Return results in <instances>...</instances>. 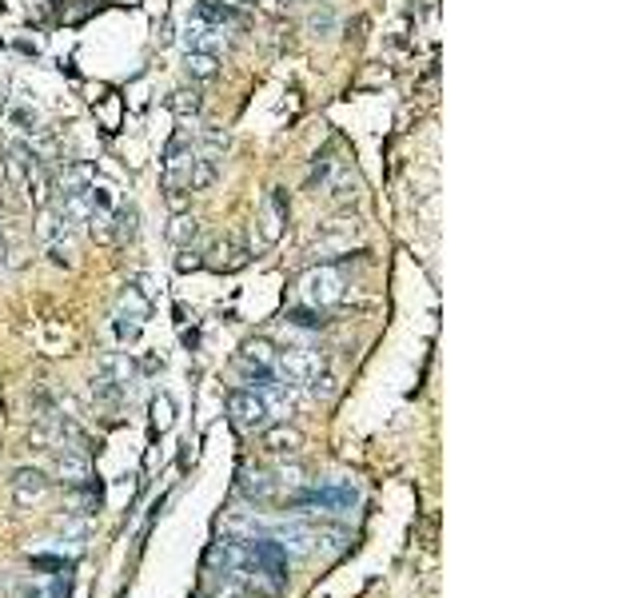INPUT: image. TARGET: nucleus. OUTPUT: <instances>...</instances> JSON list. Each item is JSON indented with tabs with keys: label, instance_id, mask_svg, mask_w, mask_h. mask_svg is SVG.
<instances>
[{
	"label": "nucleus",
	"instance_id": "obj_28",
	"mask_svg": "<svg viewBox=\"0 0 638 598\" xmlns=\"http://www.w3.org/2000/svg\"><path fill=\"white\" fill-rule=\"evenodd\" d=\"M239 4H255V0H239Z\"/></svg>",
	"mask_w": 638,
	"mask_h": 598
},
{
	"label": "nucleus",
	"instance_id": "obj_26",
	"mask_svg": "<svg viewBox=\"0 0 638 598\" xmlns=\"http://www.w3.org/2000/svg\"><path fill=\"white\" fill-rule=\"evenodd\" d=\"M0 268H4V236H0Z\"/></svg>",
	"mask_w": 638,
	"mask_h": 598
},
{
	"label": "nucleus",
	"instance_id": "obj_6",
	"mask_svg": "<svg viewBox=\"0 0 638 598\" xmlns=\"http://www.w3.org/2000/svg\"><path fill=\"white\" fill-rule=\"evenodd\" d=\"M287 215H292V207H287V191H284V188H271L268 199H263V207H260V215H255V223H260V239H263L268 247L279 244Z\"/></svg>",
	"mask_w": 638,
	"mask_h": 598
},
{
	"label": "nucleus",
	"instance_id": "obj_18",
	"mask_svg": "<svg viewBox=\"0 0 638 598\" xmlns=\"http://www.w3.org/2000/svg\"><path fill=\"white\" fill-rule=\"evenodd\" d=\"M183 72H188L191 80H212V76H220V56L188 52V56H183Z\"/></svg>",
	"mask_w": 638,
	"mask_h": 598
},
{
	"label": "nucleus",
	"instance_id": "obj_5",
	"mask_svg": "<svg viewBox=\"0 0 638 598\" xmlns=\"http://www.w3.org/2000/svg\"><path fill=\"white\" fill-rule=\"evenodd\" d=\"M148 311H152L148 295H144L140 287H124V295H120V303H116V335H120V343L140 339V327H144V319H148Z\"/></svg>",
	"mask_w": 638,
	"mask_h": 598
},
{
	"label": "nucleus",
	"instance_id": "obj_11",
	"mask_svg": "<svg viewBox=\"0 0 638 598\" xmlns=\"http://www.w3.org/2000/svg\"><path fill=\"white\" fill-rule=\"evenodd\" d=\"M239 494H244L247 502H271L276 499V478L263 467H244L239 470Z\"/></svg>",
	"mask_w": 638,
	"mask_h": 598
},
{
	"label": "nucleus",
	"instance_id": "obj_27",
	"mask_svg": "<svg viewBox=\"0 0 638 598\" xmlns=\"http://www.w3.org/2000/svg\"><path fill=\"white\" fill-rule=\"evenodd\" d=\"M36 4H52V0H36Z\"/></svg>",
	"mask_w": 638,
	"mask_h": 598
},
{
	"label": "nucleus",
	"instance_id": "obj_4",
	"mask_svg": "<svg viewBox=\"0 0 638 598\" xmlns=\"http://www.w3.org/2000/svg\"><path fill=\"white\" fill-rule=\"evenodd\" d=\"M323 371V355L315 347H287L276 351V375L284 383H315Z\"/></svg>",
	"mask_w": 638,
	"mask_h": 598
},
{
	"label": "nucleus",
	"instance_id": "obj_24",
	"mask_svg": "<svg viewBox=\"0 0 638 598\" xmlns=\"http://www.w3.org/2000/svg\"><path fill=\"white\" fill-rule=\"evenodd\" d=\"M152 427H156V431H167V427H172V399H167V395H156V399H152Z\"/></svg>",
	"mask_w": 638,
	"mask_h": 598
},
{
	"label": "nucleus",
	"instance_id": "obj_13",
	"mask_svg": "<svg viewBox=\"0 0 638 598\" xmlns=\"http://www.w3.org/2000/svg\"><path fill=\"white\" fill-rule=\"evenodd\" d=\"M260 435H263V447H268L271 454H295L303 447V435L295 427H287V423H268Z\"/></svg>",
	"mask_w": 638,
	"mask_h": 598
},
{
	"label": "nucleus",
	"instance_id": "obj_16",
	"mask_svg": "<svg viewBox=\"0 0 638 598\" xmlns=\"http://www.w3.org/2000/svg\"><path fill=\"white\" fill-rule=\"evenodd\" d=\"M100 8H104V0H52V12L60 24H80L92 12H100Z\"/></svg>",
	"mask_w": 638,
	"mask_h": 598
},
{
	"label": "nucleus",
	"instance_id": "obj_14",
	"mask_svg": "<svg viewBox=\"0 0 638 598\" xmlns=\"http://www.w3.org/2000/svg\"><path fill=\"white\" fill-rule=\"evenodd\" d=\"M204 263H212V268H220V271H239L247 263V247L239 244V239H220V244H212Z\"/></svg>",
	"mask_w": 638,
	"mask_h": 598
},
{
	"label": "nucleus",
	"instance_id": "obj_3",
	"mask_svg": "<svg viewBox=\"0 0 638 598\" xmlns=\"http://www.w3.org/2000/svg\"><path fill=\"white\" fill-rule=\"evenodd\" d=\"M228 415L231 423H236V431H244V435H260L271 419V411L263 407V399L255 395L252 387H239V391H228Z\"/></svg>",
	"mask_w": 638,
	"mask_h": 598
},
{
	"label": "nucleus",
	"instance_id": "obj_10",
	"mask_svg": "<svg viewBox=\"0 0 638 598\" xmlns=\"http://www.w3.org/2000/svg\"><path fill=\"white\" fill-rule=\"evenodd\" d=\"M44 491H48V478L40 475V470L20 467L12 475V502L16 507H32V502H40L44 499Z\"/></svg>",
	"mask_w": 638,
	"mask_h": 598
},
{
	"label": "nucleus",
	"instance_id": "obj_20",
	"mask_svg": "<svg viewBox=\"0 0 638 598\" xmlns=\"http://www.w3.org/2000/svg\"><path fill=\"white\" fill-rule=\"evenodd\" d=\"M167 108H172L180 120L199 116V108H204V96H199L196 88H180V92H172V96H167Z\"/></svg>",
	"mask_w": 638,
	"mask_h": 598
},
{
	"label": "nucleus",
	"instance_id": "obj_2",
	"mask_svg": "<svg viewBox=\"0 0 638 598\" xmlns=\"http://www.w3.org/2000/svg\"><path fill=\"white\" fill-rule=\"evenodd\" d=\"M355 486L335 483V486H311V491H300L292 499L295 515H347L355 507Z\"/></svg>",
	"mask_w": 638,
	"mask_h": 598
},
{
	"label": "nucleus",
	"instance_id": "obj_23",
	"mask_svg": "<svg viewBox=\"0 0 638 598\" xmlns=\"http://www.w3.org/2000/svg\"><path fill=\"white\" fill-rule=\"evenodd\" d=\"M100 375H108V379H116L120 387H124V383L132 379V363H128V355H108V359H104V371Z\"/></svg>",
	"mask_w": 638,
	"mask_h": 598
},
{
	"label": "nucleus",
	"instance_id": "obj_12",
	"mask_svg": "<svg viewBox=\"0 0 638 598\" xmlns=\"http://www.w3.org/2000/svg\"><path fill=\"white\" fill-rule=\"evenodd\" d=\"M56 470H60V478L68 486H80L92 478V459H88V451H72V447H64L60 459H56Z\"/></svg>",
	"mask_w": 638,
	"mask_h": 598
},
{
	"label": "nucleus",
	"instance_id": "obj_19",
	"mask_svg": "<svg viewBox=\"0 0 638 598\" xmlns=\"http://www.w3.org/2000/svg\"><path fill=\"white\" fill-rule=\"evenodd\" d=\"M136 223H140V212L132 204L128 207H116L112 212V244H128L136 236Z\"/></svg>",
	"mask_w": 638,
	"mask_h": 598
},
{
	"label": "nucleus",
	"instance_id": "obj_8",
	"mask_svg": "<svg viewBox=\"0 0 638 598\" xmlns=\"http://www.w3.org/2000/svg\"><path fill=\"white\" fill-rule=\"evenodd\" d=\"M223 44H228V36H223L220 24L204 20V16H196V20L188 24V52H212V56H220Z\"/></svg>",
	"mask_w": 638,
	"mask_h": 598
},
{
	"label": "nucleus",
	"instance_id": "obj_21",
	"mask_svg": "<svg viewBox=\"0 0 638 598\" xmlns=\"http://www.w3.org/2000/svg\"><path fill=\"white\" fill-rule=\"evenodd\" d=\"M215 183V159H199L191 164V175H188V191H204Z\"/></svg>",
	"mask_w": 638,
	"mask_h": 598
},
{
	"label": "nucleus",
	"instance_id": "obj_17",
	"mask_svg": "<svg viewBox=\"0 0 638 598\" xmlns=\"http://www.w3.org/2000/svg\"><path fill=\"white\" fill-rule=\"evenodd\" d=\"M199 236V220L191 212H175L172 223H167V239H172L175 247H191Z\"/></svg>",
	"mask_w": 638,
	"mask_h": 598
},
{
	"label": "nucleus",
	"instance_id": "obj_7",
	"mask_svg": "<svg viewBox=\"0 0 638 598\" xmlns=\"http://www.w3.org/2000/svg\"><path fill=\"white\" fill-rule=\"evenodd\" d=\"M236 367L247 383L263 379V375H276V347H271L268 339H247L244 347H239Z\"/></svg>",
	"mask_w": 638,
	"mask_h": 598
},
{
	"label": "nucleus",
	"instance_id": "obj_25",
	"mask_svg": "<svg viewBox=\"0 0 638 598\" xmlns=\"http://www.w3.org/2000/svg\"><path fill=\"white\" fill-rule=\"evenodd\" d=\"M175 268H180V271H196V268H204V255H199L196 247H180V255H175Z\"/></svg>",
	"mask_w": 638,
	"mask_h": 598
},
{
	"label": "nucleus",
	"instance_id": "obj_15",
	"mask_svg": "<svg viewBox=\"0 0 638 598\" xmlns=\"http://www.w3.org/2000/svg\"><path fill=\"white\" fill-rule=\"evenodd\" d=\"M32 167H36V156H32L28 144H8L4 151V172L12 183H24L32 175Z\"/></svg>",
	"mask_w": 638,
	"mask_h": 598
},
{
	"label": "nucleus",
	"instance_id": "obj_9",
	"mask_svg": "<svg viewBox=\"0 0 638 598\" xmlns=\"http://www.w3.org/2000/svg\"><path fill=\"white\" fill-rule=\"evenodd\" d=\"M56 191L60 196H72V191H88L96 183V167L84 164V159H68L64 167H56Z\"/></svg>",
	"mask_w": 638,
	"mask_h": 598
},
{
	"label": "nucleus",
	"instance_id": "obj_1",
	"mask_svg": "<svg viewBox=\"0 0 638 598\" xmlns=\"http://www.w3.org/2000/svg\"><path fill=\"white\" fill-rule=\"evenodd\" d=\"M295 287H300V299L307 303V307H315V311L335 307V303L343 299V291H347L343 271L335 268V263H315V268H307Z\"/></svg>",
	"mask_w": 638,
	"mask_h": 598
},
{
	"label": "nucleus",
	"instance_id": "obj_22",
	"mask_svg": "<svg viewBox=\"0 0 638 598\" xmlns=\"http://www.w3.org/2000/svg\"><path fill=\"white\" fill-rule=\"evenodd\" d=\"M287 323H295V327H327V319H323V311H315V307H287Z\"/></svg>",
	"mask_w": 638,
	"mask_h": 598
}]
</instances>
